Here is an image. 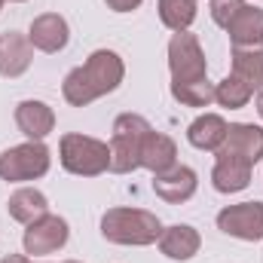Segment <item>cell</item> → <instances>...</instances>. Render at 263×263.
Here are the masks:
<instances>
[{"label":"cell","instance_id":"1","mask_svg":"<svg viewBox=\"0 0 263 263\" xmlns=\"http://www.w3.org/2000/svg\"><path fill=\"white\" fill-rule=\"evenodd\" d=\"M123 73H126V67H123V59L117 52L98 49L89 55V62L83 67H73L65 77V86H62L65 101L73 107H86L89 101L114 92L123 83Z\"/></svg>","mask_w":263,"mask_h":263},{"label":"cell","instance_id":"21","mask_svg":"<svg viewBox=\"0 0 263 263\" xmlns=\"http://www.w3.org/2000/svg\"><path fill=\"white\" fill-rule=\"evenodd\" d=\"M159 18L172 31H187L196 18V0H159Z\"/></svg>","mask_w":263,"mask_h":263},{"label":"cell","instance_id":"11","mask_svg":"<svg viewBox=\"0 0 263 263\" xmlns=\"http://www.w3.org/2000/svg\"><path fill=\"white\" fill-rule=\"evenodd\" d=\"M153 190H156L159 199H165L172 205H181V202H187L196 193V172L187 168V165H172L168 172L156 175Z\"/></svg>","mask_w":263,"mask_h":263},{"label":"cell","instance_id":"25","mask_svg":"<svg viewBox=\"0 0 263 263\" xmlns=\"http://www.w3.org/2000/svg\"><path fill=\"white\" fill-rule=\"evenodd\" d=\"M114 12H132L135 6H141V0H104Z\"/></svg>","mask_w":263,"mask_h":263},{"label":"cell","instance_id":"15","mask_svg":"<svg viewBox=\"0 0 263 263\" xmlns=\"http://www.w3.org/2000/svg\"><path fill=\"white\" fill-rule=\"evenodd\" d=\"M175 159H178V147H175V141H172L168 135L150 132V135L144 138V144H141V165H144V168H150L153 175H162V172H168L172 165H178Z\"/></svg>","mask_w":263,"mask_h":263},{"label":"cell","instance_id":"2","mask_svg":"<svg viewBox=\"0 0 263 263\" xmlns=\"http://www.w3.org/2000/svg\"><path fill=\"white\" fill-rule=\"evenodd\" d=\"M101 236L114 245H153L162 236V223L144 208H110L101 217Z\"/></svg>","mask_w":263,"mask_h":263},{"label":"cell","instance_id":"26","mask_svg":"<svg viewBox=\"0 0 263 263\" xmlns=\"http://www.w3.org/2000/svg\"><path fill=\"white\" fill-rule=\"evenodd\" d=\"M0 263H31L28 257H22V254H9V257H3Z\"/></svg>","mask_w":263,"mask_h":263},{"label":"cell","instance_id":"12","mask_svg":"<svg viewBox=\"0 0 263 263\" xmlns=\"http://www.w3.org/2000/svg\"><path fill=\"white\" fill-rule=\"evenodd\" d=\"M15 126L31 141H43L49 132L55 129V114L43 101H22L15 107Z\"/></svg>","mask_w":263,"mask_h":263},{"label":"cell","instance_id":"29","mask_svg":"<svg viewBox=\"0 0 263 263\" xmlns=\"http://www.w3.org/2000/svg\"><path fill=\"white\" fill-rule=\"evenodd\" d=\"M0 6H3V0H0Z\"/></svg>","mask_w":263,"mask_h":263},{"label":"cell","instance_id":"18","mask_svg":"<svg viewBox=\"0 0 263 263\" xmlns=\"http://www.w3.org/2000/svg\"><path fill=\"white\" fill-rule=\"evenodd\" d=\"M6 208H9V217L18 220V223H34V220H40L43 214H49L46 196H43L40 190H31V187L15 190V193L9 196V202H6Z\"/></svg>","mask_w":263,"mask_h":263},{"label":"cell","instance_id":"27","mask_svg":"<svg viewBox=\"0 0 263 263\" xmlns=\"http://www.w3.org/2000/svg\"><path fill=\"white\" fill-rule=\"evenodd\" d=\"M257 114L263 117V89H260V95H257Z\"/></svg>","mask_w":263,"mask_h":263},{"label":"cell","instance_id":"8","mask_svg":"<svg viewBox=\"0 0 263 263\" xmlns=\"http://www.w3.org/2000/svg\"><path fill=\"white\" fill-rule=\"evenodd\" d=\"M25 254H52L67 242V223L55 214H43L25 230Z\"/></svg>","mask_w":263,"mask_h":263},{"label":"cell","instance_id":"20","mask_svg":"<svg viewBox=\"0 0 263 263\" xmlns=\"http://www.w3.org/2000/svg\"><path fill=\"white\" fill-rule=\"evenodd\" d=\"M233 77H239L251 89H263V46H236Z\"/></svg>","mask_w":263,"mask_h":263},{"label":"cell","instance_id":"4","mask_svg":"<svg viewBox=\"0 0 263 263\" xmlns=\"http://www.w3.org/2000/svg\"><path fill=\"white\" fill-rule=\"evenodd\" d=\"M62 165L70 175L95 178V175L107 172L110 147L98 138H89V135H65L62 138Z\"/></svg>","mask_w":263,"mask_h":263},{"label":"cell","instance_id":"17","mask_svg":"<svg viewBox=\"0 0 263 263\" xmlns=\"http://www.w3.org/2000/svg\"><path fill=\"white\" fill-rule=\"evenodd\" d=\"M159 248H162V254L172 257V260H190L199 251V233L193 227H187V223L168 227V230H162V236H159Z\"/></svg>","mask_w":263,"mask_h":263},{"label":"cell","instance_id":"7","mask_svg":"<svg viewBox=\"0 0 263 263\" xmlns=\"http://www.w3.org/2000/svg\"><path fill=\"white\" fill-rule=\"evenodd\" d=\"M217 227L227 236H236L242 242H260L263 239V202L227 205L217 214Z\"/></svg>","mask_w":263,"mask_h":263},{"label":"cell","instance_id":"9","mask_svg":"<svg viewBox=\"0 0 263 263\" xmlns=\"http://www.w3.org/2000/svg\"><path fill=\"white\" fill-rule=\"evenodd\" d=\"M217 156H236V159H245L254 165L263 156V129L251 126V123H233L227 129V138H223Z\"/></svg>","mask_w":263,"mask_h":263},{"label":"cell","instance_id":"28","mask_svg":"<svg viewBox=\"0 0 263 263\" xmlns=\"http://www.w3.org/2000/svg\"><path fill=\"white\" fill-rule=\"evenodd\" d=\"M67 263H77V260H67Z\"/></svg>","mask_w":263,"mask_h":263},{"label":"cell","instance_id":"14","mask_svg":"<svg viewBox=\"0 0 263 263\" xmlns=\"http://www.w3.org/2000/svg\"><path fill=\"white\" fill-rule=\"evenodd\" d=\"M251 162L245 159H236V156H217V165L211 172V181H214V190L217 193H239L251 184Z\"/></svg>","mask_w":263,"mask_h":263},{"label":"cell","instance_id":"19","mask_svg":"<svg viewBox=\"0 0 263 263\" xmlns=\"http://www.w3.org/2000/svg\"><path fill=\"white\" fill-rule=\"evenodd\" d=\"M227 129H230V126H227L217 114H205V117H199L196 123L187 129V138H190V144L199 147V150L217 153L220 144H223V138H227Z\"/></svg>","mask_w":263,"mask_h":263},{"label":"cell","instance_id":"16","mask_svg":"<svg viewBox=\"0 0 263 263\" xmlns=\"http://www.w3.org/2000/svg\"><path fill=\"white\" fill-rule=\"evenodd\" d=\"M227 31H230L233 49L236 46H263V9L245 3L239 9V15L227 25Z\"/></svg>","mask_w":263,"mask_h":263},{"label":"cell","instance_id":"13","mask_svg":"<svg viewBox=\"0 0 263 263\" xmlns=\"http://www.w3.org/2000/svg\"><path fill=\"white\" fill-rule=\"evenodd\" d=\"M31 40L15 34V31H6L0 34V73L3 77H22L28 67H31Z\"/></svg>","mask_w":263,"mask_h":263},{"label":"cell","instance_id":"24","mask_svg":"<svg viewBox=\"0 0 263 263\" xmlns=\"http://www.w3.org/2000/svg\"><path fill=\"white\" fill-rule=\"evenodd\" d=\"M242 6H245V0H211V18H214L220 28H227V25L239 15Z\"/></svg>","mask_w":263,"mask_h":263},{"label":"cell","instance_id":"6","mask_svg":"<svg viewBox=\"0 0 263 263\" xmlns=\"http://www.w3.org/2000/svg\"><path fill=\"white\" fill-rule=\"evenodd\" d=\"M168 67L175 83H193L205 80V55L199 49V40L187 31H178L168 43Z\"/></svg>","mask_w":263,"mask_h":263},{"label":"cell","instance_id":"10","mask_svg":"<svg viewBox=\"0 0 263 263\" xmlns=\"http://www.w3.org/2000/svg\"><path fill=\"white\" fill-rule=\"evenodd\" d=\"M67 37H70L67 22L62 15H55V12L37 15V18L31 22V34H28L31 46H37L40 52H62L67 46Z\"/></svg>","mask_w":263,"mask_h":263},{"label":"cell","instance_id":"23","mask_svg":"<svg viewBox=\"0 0 263 263\" xmlns=\"http://www.w3.org/2000/svg\"><path fill=\"white\" fill-rule=\"evenodd\" d=\"M172 95L187 104V107H205L214 101V86L208 80H193V83H172Z\"/></svg>","mask_w":263,"mask_h":263},{"label":"cell","instance_id":"22","mask_svg":"<svg viewBox=\"0 0 263 263\" xmlns=\"http://www.w3.org/2000/svg\"><path fill=\"white\" fill-rule=\"evenodd\" d=\"M251 86L248 83H242L239 77H227V80H220L217 86H214V101H220L223 107H230V110H236V107H245L248 104V98H251Z\"/></svg>","mask_w":263,"mask_h":263},{"label":"cell","instance_id":"3","mask_svg":"<svg viewBox=\"0 0 263 263\" xmlns=\"http://www.w3.org/2000/svg\"><path fill=\"white\" fill-rule=\"evenodd\" d=\"M150 123L138 114H123L114 123V138H110V172L114 175H129L141 165V144L150 135Z\"/></svg>","mask_w":263,"mask_h":263},{"label":"cell","instance_id":"5","mask_svg":"<svg viewBox=\"0 0 263 263\" xmlns=\"http://www.w3.org/2000/svg\"><path fill=\"white\" fill-rule=\"evenodd\" d=\"M49 172V150L40 141H28L0 153V178L3 181H34Z\"/></svg>","mask_w":263,"mask_h":263}]
</instances>
